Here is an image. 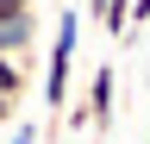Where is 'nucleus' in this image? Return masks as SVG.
<instances>
[{
    "label": "nucleus",
    "instance_id": "39448f33",
    "mask_svg": "<svg viewBox=\"0 0 150 144\" xmlns=\"http://www.w3.org/2000/svg\"><path fill=\"white\" fill-rule=\"evenodd\" d=\"M25 13H38L31 0H0V25H13V19H25Z\"/></svg>",
    "mask_w": 150,
    "mask_h": 144
},
{
    "label": "nucleus",
    "instance_id": "f257e3e1",
    "mask_svg": "<svg viewBox=\"0 0 150 144\" xmlns=\"http://www.w3.org/2000/svg\"><path fill=\"white\" fill-rule=\"evenodd\" d=\"M75 44H81V6H63L50 57H44V106H50V119H63V106L75 94Z\"/></svg>",
    "mask_w": 150,
    "mask_h": 144
},
{
    "label": "nucleus",
    "instance_id": "7ed1b4c3",
    "mask_svg": "<svg viewBox=\"0 0 150 144\" xmlns=\"http://www.w3.org/2000/svg\"><path fill=\"white\" fill-rule=\"evenodd\" d=\"M38 44H44V38H38V13H25V19H13V25H0V57H13L25 75L38 69Z\"/></svg>",
    "mask_w": 150,
    "mask_h": 144
},
{
    "label": "nucleus",
    "instance_id": "1a4fd4ad",
    "mask_svg": "<svg viewBox=\"0 0 150 144\" xmlns=\"http://www.w3.org/2000/svg\"><path fill=\"white\" fill-rule=\"evenodd\" d=\"M81 13H88V19H100V13H106V0H81Z\"/></svg>",
    "mask_w": 150,
    "mask_h": 144
},
{
    "label": "nucleus",
    "instance_id": "f03ea898",
    "mask_svg": "<svg viewBox=\"0 0 150 144\" xmlns=\"http://www.w3.org/2000/svg\"><path fill=\"white\" fill-rule=\"evenodd\" d=\"M112 88H119V75H112V57H106V63L88 75V94L75 100V106L88 113V132H94V138H106V132H112Z\"/></svg>",
    "mask_w": 150,
    "mask_h": 144
},
{
    "label": "nucleus",
    "instance_id": "20e7f679",
    "mask_svg": "<svg viewBox=\"0 0 150 144\" xmlns=\"http://www.w3.org/2000/svg\"><path fill=\"white\" fill-rule=\"evenodd\" d=\"M0 94H6L13 106H19V100H25V94H31V75H25V69H19L13 57H0Z\"/></svg>",
    "mask_w": 150,
    "mask_h": 144
},
{
    "label": "nucleus",
    "instance_id": "6e6552de",
    "mask_svg": "<svg viewBox=\"0 0 150 144\" xmlns=\"http://www.w3.org/2000/svg\"><path fill=\"white\" fill-rule=\"evenodd\" d=\"M13 119H19V106H13L6 94H0V132H13Z\"/></svg>",
    "mask_w": 150,
    "mask_h": 144
},
{
    "label": "nucleus",
    "instance_id": "0eeeda50",
    "mask_svg": "<svg viewBox=\"0 0 150 144\" xmlns=\"http://www.w3.org/2000/svg\"><path fill=\"white\" fill-rule=\"evenodd\" d=\"M38 138H44V132H38L31 119H13V138H6V144H38Z\"/></svg>",
    "mask_w": 150,
    "mask_h": 144
},
{
    "label": "nucleus",
    "instance_id": "423d86ee",
    "mask_svg": "<svg viewBox=\"0 0 150 144\" xmlns=\"http://www.w3.org/2000/svg\"><path fill=\"white\" fill-rule=\"evenodd\" d=\"M125 6H131V38H138V31L150 25V0H125ZM131 38H125V44H131Z\"/></svg>",
    "mask_w": 150,
    "mask_h": 144
}]
</instances>
